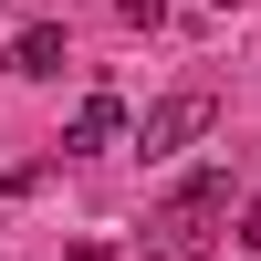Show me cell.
<instances>
[{
	"instance_id": "3957f363",
	"label": "cell",
	"mask_w": 261,
	"mask_h": 261,
	"mask_svg": "<svg viewBox=\"0 0 261 261\" xmlns=\"http://www.w3.org/2000/svg\"><path fill=\"white\" fill-rule=\"evenodd\" d=\"M115 136H125V105H115V94H84L73 125H63V146H73V157H105Z\"/></svg>"
},
{
	"instance_id": "6da1fadb",
	"label": "cell",
	"mask_w": 261,
	"mask_h": 261,
	"mask_svg": "<svg viewBox=\"0 0 261 261\" xmlns=\"http://www.w3.org/2000/svg\"><path fill=\"white\" fill-rule=\"evenodd\" d=\"M220 209H230V167H199V178H178V199L157 209V230H167L157 251H178V261H188V251L209 241V220H220Z\"/></svg>"
},
{
	"instance_id": "7a4b0ae2",
	"label": "cell",
	"mask_w": 261,
	"mask_h": 261,
	"mask_svg": "<svg viewBox=\"0 0 261 261\" xmlns=\"http://www.w3.org/2000/svg\"><path fill=\"white\" fill-rule=\"evenodd\" d=\"M209 115H220V105H209V84L157 94V105L136 115V146H146V157H178V146H199V136H209Z\"/></svg>"
},
{
	"instance_id": "277c9868",
	"label": "cell",
	"mask_w": 261,
	"mask_h": 261,
	"mask_svg": "<svg viewBox=\"0 0 261 261\" xmlns=\"http://www.w3.org/2000/svg\"><path fill=\"white\" fill-rule=\"evenodd\" d=\"M11 73H63V32L53 21H32V32L11 42Z\"/></svg>"
}]
</instances>
